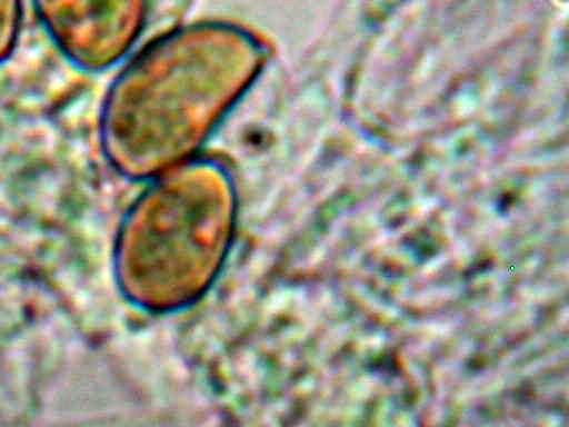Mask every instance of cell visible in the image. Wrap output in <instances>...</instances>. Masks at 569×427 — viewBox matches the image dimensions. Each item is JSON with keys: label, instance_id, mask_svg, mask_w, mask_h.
I'll use <instances>...</instances> for the list:
<instances>
[{"label": "cell", "instance_id": "1", "mask_svg": "<svg viewBox=\"0 0 569 427\" xmlns=\"http://www.w3.org/2000/svg\"><path fill=\"white\" fill-rule=\"evenodd\" d=\"M37 14L61 53L91 69L111 57L128 0H32Z\"/></svg>", "mask_w": 569, "mask_h": 427}, {"label": "cell", "instance_id": "2", "mask_svg": "<svg viewBox=\"0 0 569 427\" xmlns=\"http://www.w3.org/2000/svg\"><path fill=\"white\" fill-rule=\"evenodd\" d=\"M21 0H0V62L13 51L21 23Z\"/></svg>", "mask_w": 569, "mask_h": 427}]
</instances>
